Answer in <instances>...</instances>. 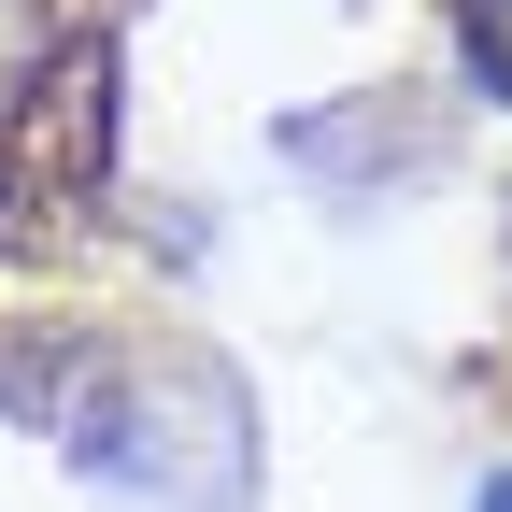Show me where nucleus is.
I'll use <instances>...</instances> for the list:
<instances>
[{"mask_svg":"<svg viewBox=\"0 0 512 512\" xmlns=\"http://www.w3.org/2000/svg\"><path fill=\"white\" fill-rule=\"evenodd\" d=\"M100 171H114V43H72L43 72V100L15 114V143H0V200L43 228V214H86Z\"/></svg>","mask_w":512,"mask_h":512,"instance_id":"1","label":"nucleus"},{"mask_svg":"<svg viewBox=\"0 0 512 512\" xmlns=\"http://www.w3.org/2000/svg\"><path fill=\"white\" fill-rule=\"evenodd\" d=\"M456 43H470L484 100H512V0H456Z\"/></svg>","mask_w":512,"mask_h":512,"instance_id":"2","label":"nucleus"},{"mask_svg":"<svg viewBox=\"0 0 512 512\" xmlns=\"http://www.w3.org/2000/svg\"><path fill=\"white\" fill-rule=\"evenodd\" d=\"M484 512H512V484H484Z\"/></svg>","mask_w":512,"mask_h":512,"instance_id":"3","label":"nucleus"}]
</instances>
